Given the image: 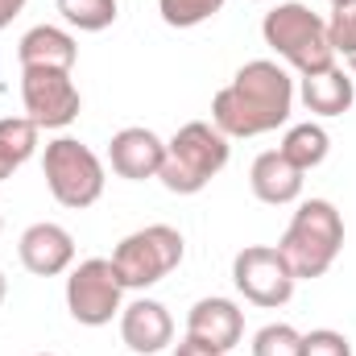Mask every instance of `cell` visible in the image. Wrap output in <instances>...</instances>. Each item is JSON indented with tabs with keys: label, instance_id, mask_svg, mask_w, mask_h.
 <instances>
[{
	"label": "cell",
	"instance_id": "6da1fadb",
	"mask_svg": "<svg viewBox=\"0 0 356 356\" xmlns=\"http://www.w3.org/2000/svg\"><path fill=\"white\" fill-rule=\"evenodd\" d=\"M294 112V79L286 67L253 58L245 63L228 88L216 91L211 99V124L224 137H261L290 120Z\"/></svg>",
	"mask_w": 356,
	"mask_h": 356
},
{
	"label": "cell",
	"instance_id": "7a4b0ae2",
	"mask_svg": "<svg viewBox=\"0 0 356 356\" xmlns=\"http://www.w3.org/2000/svg\"><path fill=\"white\" fill-rule=\"evenodd\" d=\"M344 249V216L336 211V203L327 199H307L298 203L286 236L277 241V253L286 257L290 273L302 277H323L332 261Z\"/></svg>",
	"mask_w": 356,
	"mask_h": 356
},
{
	"label": "cell",
	"instance_id": "3957f363",
	"mask_svg": "<svg viewBox=\"0 0 356 356\" xmlns=\"http://www.w3.org/2000/svg\"><path fill=\"white\" fill-rule=\"evenodd\" d=\"M261 38L298 75H319V71L336 67V50L327 42V21L319 13H311L307 4H298V0H286V4L269 8L266 21H261Z\"/></svg>",
	"mask_w": 356,
	"mask_h": 356
},
{
	"label": "cell",
	"instance_id": "277c9868",
	"mask_svg": "<svg viewBox=\"0 0 356 356\" xmlns=\"http://www.w3.org/2000/svg\"><path fill=\"white\" fill-rule=\"evenodd\" d=\"M228 137L207 124V120H191L182 124L175 137L166 141V162H162V186L175 195H199L211 178L228 166Z\"/></svg>",
	"mask_w": 356,
	"mask_h": 356
},
{
	"label": "cell",
	"instance_id": "5b68a950",
	"mask_svg": "<svg viewBox=\"0 0 356 356\" xmlns=\"http://www.w3.org/2000/svg\"><path fill=\"white\" fill-rule=\"evenodd\" d=\"M186 241L170 224H145L112 249V266L124 290H149L182 266Z\"/></svg>",
	"mask_w": 356,
	"mask_h": 356
},
{
	"label": "cell",
	"instance_id": "8992f818",
	"mask_svg": "<svg viewBox=\"0 0 356 356\" xmlns=\"http://www.w3.org/2000/svg\"><path fill=\"white\" fill-rule=\"evenodd\" d=\"M42 175H46L50 195L71 211H83L104 195V162L95 158V149H88L75 137H54L46 145Z\"/></svg>",
	"mask_w": 356,
	"mask_h": 356
},
{
	"label": "cell",
	"instance_id": "52a82bcc",
	"mask_svg": "<svg viewBox=\"0 0 356 356\" xmlns=\"http://www.w3.org/2000/svg\"><path fill=\"white\" fill-rule=\"evenodd\" d=\"M120 298H124V286L116 277L112 257H88V261H79V266L71 269V277H67V311L83 327L112 323V315L124 311Z\"/></svg>",
	"mask_w": 356,
	"mask_h": 356
},
{
	"label": "cell",
	"instance_id": "ba28073f",
	"mask_svg": "<svg viewBox=\"0 0 356 356\" xmlns=\"http://www.w3.org/2000/svg\"><path fill=\"white\" fill-rule=\"evenodd\" d=\"M232 282L245 294V302L266 307V311L286 307L294 298V286H298V277L290 273L286 257L277 253V245H249V249H241L236 261H232Z\"/></svg>",
	"mask_w": 356,
	"mask_h": 356
},
{
	"label": "cell",
	"instance_id": "9c48e42d",
	"mask_svg": "<svg viewBox=\"0 0 356 356\" xmlns=\"http://www.w3.org/2000/svg\"><path fill=\"white\" fill-rule=\"evenodd\" d=\"M21 104L38 129H67L79 120V108H83L71 71H50V67L21 71Z\"/></svg>",
	"mask_w": 356,
	"mask_h": 356
},
{
	"label": "cell",
	"instance_id": "30bf717a",
	"mask_svg": "<svg viewBox=\"0 0 356 356\" xmlns=\"http://www.w3.org/2000/svg\"><path fill=\"white\" fill-rule=\"evenodd\" d=\"M186 336L207 353H232L245 340V311L232 298H199L186 315Z\"/></svg>",
	"mask_w": 356,
	"mask_h": 356
},
{
	"label": "cell",
	"instance_id": "8fae6325",
	"mask_svg": "<svg viewBox=\"0 0 356 356\" xmlns=\"http://www.w3.org/2000/svg\"><path fill=\"white\" fill-rule=\"evenodd\" d=\"M17 253H21V266L33 277H58V273H67L75 266V236L63 224L42 220V224H29L21 232Z\"/></svg>",
	"mask_w": 356,
	"mask_h": 356
},
{
	"label": "cell",
	"instance_id": "7c38bea8",
	"mask_svg": "<svg viewBox=\"0 0 356 356\" xmlns=\"http://www.w3.org/2000/svg\"><path fill=\"white\" fill-rule=\"evenodd\" d=\"M108 162L112 170L129 182H145V178L162 175V162H166V141L154 133V129H120L112 141H108Z\"/></svg>",
	"mask_w": 356,
	"mask_h": 356
},
{
	"label": "cell",
	"instance_id": "4fadbf2b",
	"mask_svg": "<svg viewBox=\"0 0 356 356\" xmlns=\"http://www.w3.org/2000/svg\"><path fill=\"white\" fill-rule=\"evenodd\" d=\"M120 340L141 356L162 353L175 340V319L158 298H137L120 311Z\"/></svg>",
	"mask_w": 356,
	"mask_h": 356
},
{
	"label": "cell",
	"instance_id": "5bb4252c",
	"mask_svg": "<svg viewBox=\"0 0 356 356\" xmlns=\"http://www.w3.org/2000/svg\"><path fill=\"white\" fill-rule=\"evenodd\" d=\"M249 186H253V195L261 203L286 207V203H294L302 195V170L282 149H266V154H257V162L249 170Z\"/></svg>",
	"mask_w": 356,
	"mask_h": 356
},
{
	"label": "cell",
	"instance_id": "9a60e30c",
	"mask_svg": "<svg viewBox=\"0 0 356 356\" xmlns=\"http://www.w3.org/2000/svg\"><path fill=\"white\" fill-rule=\"evenodd\" d=\"M17 58H21V71L25 67H50V71H71L75 58H79V46L67 29L58 25H33L21 46H17Z\"/></svg>",
	"mask_w": 356,
	"mask_h": 356
},
{
	"label": "cell",
	"instance_id": "2e32d148",
	"mask_svg": "<svg viewBox=\"0 0 356 356\" xmlns=\"http://www.w3.org/2000/svg\"><path fill=\"white\" fill-rule=\"evenodd\" d=\"M298 95H302L307 112H315V116H344L356 99V88H353V75L348 71L327 67L319 75H302Z\"/></svg>",
	"mask_w": 356,
	"mask_h": 356
},
{
	"label": "cell",
	"instance_id": "e0dca14e",
	"mask_svg": "<svg viewBox=\"0 0 356 356\" xmlns=\"http://www.w3.org/2000/svg\"><path fill=\"white\" fill-rule=\"evenodd\" d=\"M302 175L307 170H315V166H323L327 162V149H332V137H327V129L323 124H294V129H286V137H282V145H277Z\"/></svg>",
	"mask_w": 356,
	"mask_h": 356
},
{
	"label": "cell",
	"instance_id": "ac0fdd59",
	"mask_svg": "<svg viewBox=\"0 0 356 356\" xmlns=\"http://www.w3.org/2000/svg\"><path fill=\"white\" fill-rule=\"evenodd\" d=\"M38 154V124L29 116H4L0 120V158L17 170Z\"/></svg>",
	"mask_w": 356,
	"mask_h": 356
},
{
	"label": "cell",
	"instance_id": "d6986e66",
	"mask_svg": "<svg viewBox=\"0 0 356 356\" xmlns=\"http://www.w3.org/2000/svg\"><path fill=\"white\" fill-rule=\"evenodd\" d=\"M58 13L71 29L79 33H99L116 21V0H58Z\"/></svg>",
	"mask_w": 356,
	"mask_h": 356
},
{
	"label": "cell",
	"instance_id": "ffe728a7",
	"mask_svg": "<svg viewBox=\"0 0 356 356\" xmlns=\"http://www.w3.org/2000/svg\"><path fill=\"white\" fill-rule=\"evenodd\" d=\"M224 8V0H158V13L170 29H195L203 21H211Z\"/></svg>",
	"mask_w": 356,
	"mask_h": 356
},
{
	"label": "cell",
	"instance_id": "44dd1931",
	"mask_svg": "<svg viewBox=\"0 0 356 356\" xmlns=\"http://www.w3.org/2000/svg\"><path fill=\"white\" fill-rule=\"evenodd\" d=\"M327 42L336 54L353 58L356 54V0H336L327 17Z\"/></svg>",
	"mask_w": 356,
	"mask_h": 356
},
{
	"label": "cell",
	"instance_id": "7402d4cb",
	"mask_svg": "<svg viewBox=\"0 0 356 356\" xmlns=\"http://www.w3.org/2000/svg\"><path fill=\"white\" fill-rule=\"evenodd\" d=\"M253 356H302V332L290 323H266L253 336Z\"/></svg>",
	"mask_w": 356,
	"mask_h": 356
},
{
	"label": "cell",
	"instance_id": "603a6c76",
	"mask_svg": "<svg viewBox=\"0 0 356 356\" xmlns=\"http://www.w3.org/2000/svg\"><path fill=\"white\" fill-rule=\"evenodd\" d=\"M302 356H353V344L344 332H332V327H315L302 336Z\"/></svg>",
	"mask_w": 356,
	"mask_h": 356
},
{
	"label": "cell",
	"instance_id": "cb8c5ba5",
	"mask_svg": "<svg viewBox=\"0 0 356 356\" xmlns=\"http://www.w3.org/2000/svg\"><path fill=\"white\" fill-rule=\"evenodd\" d=\"M21 8H25V0H0V29H8L13 17H21Z\"/></svg>",
	"mask_w": 356,
	"mask_h": 356
},
{
	"label": "cell",
	"instance_id": "d4e9b609",
	"mask_svg": "<svg viewBox=\"0 0 356 356\" xmlns=\"http://www.w3.org/2000/svg\"><path fill=\"white\" fill-rule=\"evenodd\" d=\"M175 356H220V353H207L203 344H195V340L186 336V340H182V344H178V348H175Z\"/></svg>",
	"mask_w": 356,
	"mask_h": 356
},
{
	"label": "cell",
	"instance_id": "484cf974",
	"mask_svg": "<svg viewBox=\"0 0 356 356\" xmlns=\"http://www.w3.org/2000/svg\"><path fill=\"white\" fill-rule=\"evenodd\" d=\"M13 175V166H8V162H4V158H0V182H4V178Z\"/></svg>",
	"mask_w": 356,
	"mask_h": 356
},
{
	"label": "cell",
	"instance_id": "4316f807",
	"mask_svg": "<svg viewBox=\"0 0 356 356\" xmlns=\"http://www.w3.org/2000/svg\"><path fill=\"white\" fill-rule=\"evenodd\" d=\"M4 294H8V277L0 273V302H4Z\"/></svg>",
	"mask_w": 356,
	"mask_h": 356
},
{
	"label": "cell",
	"instance_id": "83f0119b",
	"mask_svg": "<svg viewBox=\"0 0 356 356\" xmlns=\"http://www.w3.org/2000/svg\"><path fill=\"white\" fill-rule=\"evenodd\" d=\"M348 71H353V75H356V54H353V58H348Z\"/></svg>",
	"mask_w": 356,
	"mask_h": 356
},
{
	"label": "cell",
	"instance_id": "f1b7e54d",
	"mask_svg": "<svg viewBox=\"0 0 356 356\" xmlns=\"http://www.w3.org/2000/svg\"><path fill=\"white\" fill-rule=\"evenodd\" d=\"M38 356H54V353H38Z\"/></svg>",
	"mask_w": 356,
	"mask_h": 356
},
{
	"label": "cell",
	"instance_id": "f546056e",
	"mask_svg": "<svg viewBox=\"0 0 356 356\" xmlns=\"http://www.w3.org/2000/svg\"><path fill=\"white\" fill-rule=\"evenodd\" d=\"M0 232H4V220H0Z\"/></svg>",
	"mask_w": 356,
	"mask_h": 356
},
{
	"label": "cell",
	"instance_id": "4dcf8cb0",
	"mask_svg": "<svg viewBox=\"0 0 356 356\" xmlns=\"http://www.w3.org/2000/svg\"><path fill=\"white\" fill-rule=\"evenodd\" d=\"M332 4H336V0H332Z\"/></svg>",
	"mask_w": 356,
	"mask_h": 356
}]
</instances>
